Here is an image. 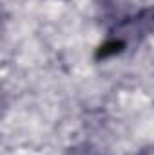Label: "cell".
I'll return each instance as SVG.
<instances>
[{"label": "cell", "instance_id": "6da1fadb", "mask_svg": "<svg viewBox=\"0 0 154 155\" xmlns=\"http://www.w3.org/2000/svg\"><path fill=\"white\" fill-rule=\"evenodd\" d=\"M151 35H154V5L116 22L111 29V38L100 47L96 56L107 58L113 54H120L123 49H127L129 43H136L143 36Z\"/></svg>", "mask_w": 154, "mask_h": 155}, {"label": "cell", "instance_id": "7a4b0ae2", "mask_svg": "<svg viewBox=\"0 0 154 155\" xmlns=\"http://www.w3.org/2000/svg\"><path fill=\"white\" fill-rule=\"evenodd\" d=\"M65 155H111V153H107L105 150H102L100 146H96L93 143L83 141V143H76V144L69 146L65 150Z\"/></svg>", "mask_w": 154, "mask_h": 155}, {"label": "cell", "instance_id": "3957f363", "mask_svg": "<svg viewBox=\"0 0 154 155\" xmlns=\"http://www.w3.org/2000/svg\"><path fill=\"white\" fill-rule=\"evenodd\" d=\"M136 155H154V143L152 144H147V146H143L140 152Z\"/></svg>", "mask_w": 154, "mask_h": 155}]
</instances>
